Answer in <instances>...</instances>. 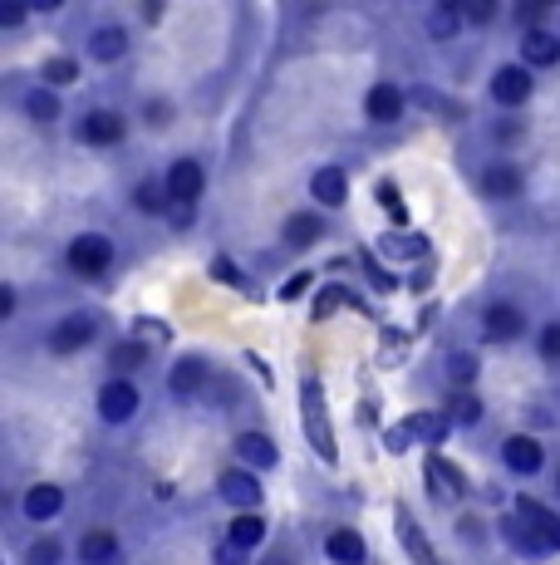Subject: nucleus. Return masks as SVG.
Masks as SVG:
<instances>
[{
  "instance_id": "22",
  "label": "nucleus",
  "mask_w": 560,
  "mask_h": 565,
  "mask_svg": "<svg viewBox=\"0 0 560 565\" xmlns=\"http://www.w3.org/2000/svg\"><path fill=\"white\" fill-rule=\"evenodd\" d=\"M310 192H315L325 207H339V202L349 197V177H344L339 168H320L315 177H310Z\"/></svg>"
},
{
  "instance_id": "32",
  "label": "nucleus",
  "mask_w": 560,
  "mask_h": 565,
  "mask_svg": "<svg viewBox=\"0 0 560 565\" xmlns=\"http://www.w3.org/2000/svg\"><path fill=\"white\" fill-rule=\"evenodd\" d=\"M74 79H79V64H74V59H50V64H45V84H74Z\"/></svg>"
},
{
  "instance_id": "31",
  "label": "nucleus",
  "mask_w": 560,
  "mask_h": 565,
  "mask_svg": "<svg viewBox=\"0 0 560 565\" xmlns=\"http://www.w3.org/2000/svg\"><path fill=\"white\" fill-rule=\"evenodd\" d=\"M398 531H403V541H408V551H413L418 561H423V565H438V561H433V551H428V541L418 536V526H413L408 516H398Z\"/></svg>"
},
{
  "instance_id": "10",
  "label": "nucleus",
  "mask_w": 560,
  "mask_h": 565,
  "mask_svg": "<svg viewBox=\"0 0 560 565\" xmlns=\"http://www.w3.org/2000/svg\"><path fill=\"white\" fill-rule=\"evenodd\" d=\"M217 492H222L231 507H241V511H251V507H261V482L246 472V467H231V472H222V482H217Z\"/></svg>"
},
{
  "instance_id": "20",
  "label": "nucleus",
  "mask_w": 560,
  "mask_h": 565,
  "mask_svg": "<svg viewBox=\"0 0 560 565\" xmlns=\"http://www.w3.org/2000/svg\"><path fill=\"white\" fill-rule=\"evenodd\" d=\"M320 236H325V222H320L315 212H295V217L285 222V246H295V251L315 246Z\"/></svg>"
},
{
  "instance_id": "11",
  "label": "nucleus",
  "mask_w": 560,
  "mask_h": 565,
  "mask_svg": "<svg viewBox=\"0 0 560 565\" xmlns=\"http://www.w3.org/2000/svg\"><path fill=\"white\" fill-rule=\"evenodd\" d=\"M521 64L526 69H551V64H560V40L551 30H526L521 35Z\"/></svg>"
},
{
  "instance_id": "17",
  "label": "nucleus",
  "mask_w": 560,
  "mask_h": 565,
  "mask_svg": "<svg viewBox=\"0 0 560 565\" xmlns=\"http://www.w3.org/2000/svg\"><path fill=\"white\" fill-rule=\"evenodd\" d=\"M59 511H64V492H59L55 482H40V487L25 492V516H30V521H50Z\"/></svg>"
},
{
  "instance_id": "29",
  "label": "nucleus",
  "mask_w": 560,
  "mask_h": 565,
  "mask_svg": "<svg viewBox=\"0 0 560 565\" xmlns=\"http://www.w3.org/2000/svg\"><path fill=\"white\" fill-rule=\"evenodd\" d=\"M477 369H482V364H477V354H467V349H452V354H448V379H452V384H472V379H477Z\"/></svg>"
},
{
  "instance_id": "1",
  "label": "nucleus",
  "mask_w": 560,
  "mask_h": 565,
  "mask_svg": "<svg viewBox=\"0 0 560 565\" xmlns=\"http://www.w3.org/2000/svg\"><path fill=\"white\" fill-rule=\"evenodd\" d=\"M506 541L516 546V551H526V556H551L560 551V516L556 511H546L541 502H516V511L502 521Z\"/></svg>"
},
{
  "instance_id": "4",
  "label": "nucleus",
  "mask_w": 560,
  "mask_h": 565,
  "mask_svg": "<svg viewBox=\"0 0 560 565\" xmlns=\"http://www.w3.org/2000/svg\"><path fill=\"white\" fill-rule=\"evenodd\" d=\"M163 182H168V197L177 207H197V197H202V187H207V172H202L197 158H177Z\"/></svg>"
},
{
  "instance_id": "24",
  "label": "nucleus",
  "mask_w": 560,
  "mask_h": 565,
  "mask_svg": "<svg viewBox=\"0 0 560 565\" xmlns=\"http://www.w3.org/2000/svg\"><path fill=\"white\" fill-rule=\"evenodd\" d=\"M457 25H462V5L443 0V5H433V10H428V35H433V40H452V35H457Z\"/></svg>"
},
{
  "instance_id": "16",
  "label": "nucleus",
  "mask_w": 560,
  "mask_h": 565,
  "mask_svg": "<svg viewBox=\"0 0 560 565\" xmlns=\"http://www.w3.org/2000/svg\"><path fill=\"white\" fill-rule=\"evenodd\" d=\"M207 384V359H197V354H182L177 364H172V394L177 398H192L197 389Z\"/></svg>"
},
{
  "instance_id": "23",
  "label": "nucleus",
  "mask_w": 560,
  "mask_h": 565,
  "mask_svg": "<svg viewBox=\"0 0 560 565\" xmlns=\"http://www.w3.org/2000/svg\"><path fill=\"white\" fill-rule=\"evenodd\" d=\"M325 551H330L335 565H364V541H359V531H330Z\"/></svg>"
},
{
  "instance_id": "21",
  "label": "nucleus",
  "mask_w": 560,
  "mask_h": 565,
  "mask_svg": "<svg viewBox=\"0 0 560 565\" xmlns=\"http://www.w3.org/2000/svg\"><path fill=\"white\" fill-rule=\"evenodd\" d=\"M226 541H231V546H241V551H256V546L266 541V521H261L256 511H241V516L231 521Z\"/></svg>"
},
{
  "instance_id": "45",
  "label": "nucleus",
  "mask_w": 560,
  "mask_h": 565,
  "mask_svg": "<svg viewBox=\"0 0 560 565\" xmlns=\"http://www.w3.org/2000/svg\"><path fill=\"white\" fill-rule=\"evenodd\" d=\"M148 123H168V104H148Z\"/></svg>"
},
{
  "instance_id": "3",
  "label": "nucleus",
  "mask_w": 560,
  "mask_h": 565,
  "mask_svg": "<svg viewBox=\"0 0 560 565\" xmlns=\"http://www.w3.org/2000/svg\"><path fill=\"white\" fill-rule=\"evenodd\" d=\"M69 266H74L84 281H99L113 266V241L104 231H79V236L69 241Z\"/></svg>"
},
{
  "instance_id": "26",
  "label": "nucleus",
  "mask_w": 560,
  "mask_h": 565,
  "mask_svg": "<svg viewBox=\"0 0 560 565\" xmlns=\"http://www.w3.org/2000/svg\"><path fill=\"white\" fill-rule=\"evenodd\" d=\"M428 492H438V497H462V477H457V467L452 462H428Z\"/></svg>"
},
{
  "instance_id": "38",
  "label": "nucleus",
  "mask_w": 560,
  "mask_h": 565,
  "mask_svg": "<svg viewBox=\"0 0 560 565\" xmlns=\"http://www.w3.org/2000/svg\"><path fill=\"white\" fill-rule=\"evenodd\" d=\"M109 359H113V369H133V364L143 359V349H138V344H118Z\"/></svg>"
},
{
  "instance_id": "7",
  "label": "nucleus",
  "mask_w": 560,
  "mask_h": 565,
  "mask_svg": "<svg viewBox=\"0 0 560 565\" xmlns=\"http://www.w3.org/2000/svg\"><path fill=\"white\" fill-rule=\"evenodd\" d=\"M502 462L516 472V477H536L541 467H546V452L536 438H526V433H516V438H506L502 443Z\"/></svg>"
},
{
  "instance_id": "39",
  "label": "nucleus",
  "mask_w": 560,
  "mask_h": 565,
  "mask_svg": "<svg viewBox=\"0 0 560 565\" xmlns=\"http://www.w3.org/2000/svg\"><path fill=\"white\" fill-rule=\"evenodd\" d=\"M212 276L222 285H241V266H231L226 256H217V261H212Z\"/></svg>"
},
{
  "instance_id": "30",
  "label": "nucleus",
  "mask_w": 560,
  "mask_h": 565,
  "mask_svg": "<svg viewBox=\"0 0 560 565\" xmlns=\"http://www.w3.org/2000/svg\"><path fill=\"white\" fill-rule=\"evenodd\" d=\"M448 418H452V423H462V428H472V423L482 418V403H477V394H452Z\"/></svg>"
},
{
  "instance_id": "44",
  "label": "nucleus",
  "mask_w": 560,
  "mask_h": 565,
  "mask_svg": "<svg viewBox=\"0 0 560 565\" xmlns=\"http://www.w3.org/2000/svg\"><path fill=\"white\" fill-rule=\"evenodd\" d=\"M305 285H310V276H305V271H300V276H295V281L285 285V300H295V295H300V290H305Z\"/></svg>"
},
{
  "instance_id": "43",
  "label": "nucleus",
  "mask_w": 560,
  "mask_h": 565,
  "mask_svg": "<svg viewBox=\"0 0 560 565\" xmlns=\"http://www.w3.org/2000/svg\"><path fill=\"white\" fill-rule=\"evenodd\" d=\"M0 315H5V320H10V315H15V290H10V285H5V290H0Z\"/></svg>"
},
{
  "instance_id": "46",
  "label": "nucleus",
  "mask_w": 560,
  "mask_h": 565,
  "mask_svg": "<svg viewBox=\"0 0 560 565\" xmlns=\"http://www.w3.org/2000/svg\"><path fill=\"white\" fill-rule=\"evenodd\" d=\"M261 565H290V561H285V556H266V561H261Z\"/></svg>"
},
{
  "instance_id": "9",
  "label": "nucleus",
  "mask_w": 560,
  "mask_h": 565,
  "mask_svg": "<svg viewBox=\"0 0 560 565\" xmlns=\"http://www.w3.org/2000/svg\"><path fill=\"white\" fill-rule=\"evenodd\" d=\"M526 94H531V69L526 64H502L497 79H492V99L516 109V104H526Z\"/></svg>"
},
{
  "instance_id": "8",
  "label": "nucleus",
  "mask_w": 560,
  "mask_h": 565,
  "mask_svg": "<svg viewBox=\"0 0 560 565\" xmlns=\"http://www.w3.org/2000/svg\"><path fill=\"white\" fill-rule=\"evenodd\" d=\"M94 335H99V320L94 315H64L55 325V335H50V349L55 354H74V349H84Z\"/></svg>"
},
{
  "instance_id": "27",
  "label": "nucleus",
  "mask_w": 560,
  "mask_h": 565,
  "mask_svg": "<svg viewBox=\"0 0 560 565\" xmlns=\"http://www.w3.org/2000/svg\"><path fill=\"white\" fill-rule=\"evenodd\" d=\"M133 202H138V212H172V197H168V182H138V192H133Z\"/></svg>"
},
{
  "instance_id": "40",
  "label": "nucleus",
  "mask_w": 560,
  "mask_h": 565,
  "mask_svg": "<svg viewBox=\"0 0 560 565\" xmlns=\"http://www.w3.org/2000/svg\"><path fill=\"white\" fill-rule=\"evenodd\" d=\"M379 202L389 207L393 217H403V202H398V187H393V182H379Z\"/></svg>"
},
{
  "instance_id": "34",
  "label": "nucleus",
  "mask_w": 560,
  "mask_h": 565,
  "mask_svg": "<svg viewBox=\"0 0 560 565\" xmlns=\"http://www.w3.org/2000/svg\"><path fill=\"white\" fill-rule=\"evenodd\" d=\"M492 15H497L492 0H467V5H462V20H467V25H487Z\"/></svg>"
},
{
  "instance_id": "36",
  "label": "nucleus",
  "mask_w": 560,
  "mask_h": 565,
  "mask_svg": "<svg viewBox=\"0 0 560 565\" xmlns=\"http://www.w3.org/2000/svg\"><path fill=\"white\" fill-rule=\"evenodd\" d=\"M541 354H546L551 364H560V320H556V325H546V330H541Z\"/></svg>"
},
{
  "instance_id": "14",
  "label": "nucleus",
  "mask_w": 560,
  "mask_h": 565,
  "mask_svg": "<svg viewBox=\"0 0 560 565\" xmlns=\"http://www.w3.org/2000/svg\"><path fill=\"white\" fill-rule=\"evenodd\" d=\"M79 561L84 565H118L123 561V546H118L113 531H89V536L79 541Z\"/></svg>"
},
{
  "instance_id": "12",
  "label": "nucleus",
  "mask_w": 560,
  "mask_h": 565,
  "mask_svg": "<svg viewBox=\"0 0 560 565\" xmlns=\"http://www.w3.org/2000/svg\"><path fill=\"white\" fill-rule=\"evenodd\" d=\"M521 330H526V315H521L516 305L502 300V305H487V310H482V335L487 339H516Z\"/></svg>"
},
{
  "instance_id": "41",
  "label": "nucleus",
  "mask_w": 560,
  "mask_h": 565,
  "mask_svg": "<svg viewBox=\"0 0 560 565\" xmlns=\"http://www.w3.org/2000/svg\"><path fill=\"white\" fill-rule=\"evenodd\" d=\"M20 20H25V5L20 0H5L0 5V25H20Z\"/></svg>"
},
{
  "instance_id": "13",
  "label": "nucleus",
  "mask_w": 560,
  "mask_h": 565,
  "mask_svg": "<svg viewBox=\"0 0 560 565\" xmlns=\"http://www.w3.org/2000/svg\"><path fill=\"white\" fill-rule=\"evenodd\" d=\"M516 192H521V172L511 168V163H487V168H482V197L511 202Z\"/></svg>"
},
{
  "instance_id": "19",
  "label": "nucleus",
  "mask_w": 560,
  "mask_h": 565,
  "mask_svg": "<svg viewBox=\"0 0 560 565\" xmlns=\"http://www.w3.org/2000/svg\"><path fill=\"white\" fill-rule=\"evenodd\" d=\"M403 433H408V438H423V443H443L452 433V418L448 413H413V418L403 423Z\"/></svg>"
},
{
  "instance_id": "47",
  "label": "nucleus",
  "mask_w": 560,
  "mask_h": 565,
  "mask_svg": "<svg viewBox=\"0 0 560 565\" xmlns=\"http://www.w3.org/2000/svg\"><path fill=\"white\" fill-rule=\"evenodd\" d=\"M556 487H560V472H556Z\"/></svg>"
},
{
  "instance_id": "18",
  "label": "nucleus",
  "mask_w": 560,
  "mask_h": 565,
  "mask_svg": "<svg viewBox=\"0 0 560 565\" xmlns=\"http://www.w3.org/2000/svg\"><path fill=\"white\" fill-rule=\"evenodd\" d=\"M236 457H241L246 467H276L280 462L276 443H271L266 433H241V438H236Z\"/></svg>"
},
{
  "instance_id": "35",
  "label": "nucleus",
  "mask_w": 560,
  "mask_h": 565,
  "mask_svg": "<svg viewBox=\"0 0 560 565\" xmlns=\"http://www.w3.org/2000/svg\"><path fill=\"white\" fill-rule=\"evenodd\" d=\"M30 565H59V541H35L30 546Z\"/></svg>"
},
{
  "instance_id": "6",
  "label": "nucleus",
  "mask_w": 560,
  "mask_h": 565,
  "mask_svg": "<svg viewBox=\"0 0 560 565\" xmlns=\"http://www.w3.org/2000/svg\"><path fill=\"white\" fill-rule=\"evenodd\" d=\"M138 413V389H133V379H109L104 389H99V418L104 423H128Z\"/></svg>"
},
{
  "instance_id": "25",
  "label": "nucleus",
  "mask_w": 560,
  "mask_h": 565,
  "mask_svg": "<svg viewBox=\"0 0 560 565\" xmlns=\"http://www.w3.org/2000/svg\"><path fill=\"white\" fill-rule=\"evenodd\" d=\"M89 50H94V59H104V64H113V59H123V55H128V35H123V30H113V25H104V30H94Z\"/></svg>"
},
{
  "instance_id": "5",
  "label": "nucleus",
  "mask_w": 560,
  "mask_h": 565,
  "mask_svg": "<svg viewBox=\"0 0 560 565\" xmlns=\"http://www.w3.org/2000/svg\"><path fill=\"white\" fill-rule=\"evenodd\" d=\"M123 133H128V123H123V113L113 109H89L79 118V138L89 148H113V143H123Z\"/></svg>"
},
{
  "instance_id": "33",
  "label": "nucleus",
  "mask_w": 560,
  "mask_h": 565,
  "mask_svg": "<svg viewBox=\"0 0 560 565\" xmlns=\"http://www.w3.org/2000/svg\"><path fill=\"white\" fill-rule=\"evenodd\" d=\"M344 300H349V295H344L339 285H330V290H320V300H315V320H330V315H335V310L344 305Z\"/></svg>"
},
{
  "instance_id": "2",
  "label": "nucleus",
  "mask_w": 560,
  "mask_h": 565,
  "mask_svg": "<svg viewBox=\"0 0 560 565\" xmlns=\"http://www.w3.org/2000/svg\"><path fill=\"white\" fill-rule=\"evenodd\" d=\"M300 413H305V438L315 443V452L325 462H335V438H330V413H325V389L315 379H305L300 389Z\"/></svg>"
},
{
  "instance_id": "42",
  "label": "nucleus",
  "mask_w": 560,
  "mask_h": 565,
  "mask_svg": "<svg viewBox=\"0 0 560 565\" xmlns=\"http://www.w3.org/2000/svg\"><path fill=\"white\" fill-rule=\"evenodd\" d=\"M217 565H246V551H241V546H231V541H226L222 551H217Z\"/></svg>"
},
{
  "instance_id": "15",
  "label": "nucleus",
  "mask_w": 560,
  "mask_h": 565,
  "mask_svg": "<svg viewBox=\"0 0 560 565\" xmlns=\"http://www.w3.org/2000/svg\"><path fill=\"white\" fill-rule=\"evenodd\" d=\"M364 109H369V118L374 123H393V118H403V89L398 84H374L369 89V99H364Z\"/></svg>"
},
{
  "instance_id": "37",
  "label": "nucleus",
  "mask_w": 560,
  "mask_h": 565,
  "mask_svg": "<svg viewBox=\"0 0 560 565\" xmlns=\"http://www.w3.org/2000/svg\"><path fill=\"white\" fill-rule=\"evenodd\" d=\"M389 256H423V241H403V236H384Z\"/></svg>"
},
{
  "instance_id": "28",
  "label": "nucleus",
  "mask_w": 560,
  "mask_h": 565,
  "mask_svg": "<svg viewBox=\"0 0 560 565\" xmlns=\"http://www.w3.org/2000/svg\"><path fill=\"white\" fill-rule=\"evenodd\" d=\"M25 113L35 118V123H55L59 118V99L50 89H30V99H25Z\"/></svg>"
}]
</instances>
